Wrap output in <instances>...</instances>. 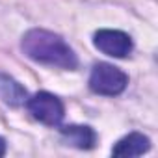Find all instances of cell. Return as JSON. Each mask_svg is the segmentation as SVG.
<instances>
[{
  "instance_id": "cell-5",
  "label": "cell",
  "mask_w": 158,
  "mask_h": 158,
  "mask_svg": "<svg viewBox=\"0 0 158 158\" xmlns=\"http://www.w3.org/2000/svg\"><path fill=\"white\" fill-rule=\"evenodd\" d=\"M60 136L63 139V143L76 147V149H93L97 143V132L88 127V125H67L60 128Z\"/></svg>"
},
{
  "instance_id": "cell-3",
  "label": "cell",
  "mask_w": 158,
  "mask_h": 158,
  "mask_svg": "<svg viewBox=\"0 0 158 158\" xmlns=\"http://www.w3.org/2000/svg\"><path fill=\"white\" fill-rule=\"evenodd\" d=\"M26 108L34 119L48 127H58L65 115L63 102L48 91H39L34 97H30L26 101Z\"/></svg>"
},
{
  "instance_id": "cell-2",
  "label": "cell",
  "mask_w": 158,
  "mask_h": 158,
  "mask_svg": "<svg viewBox=\"0 0 158 158\" xmlns=\"http://www.w3.org/2000/svg\"><path fill=\"white\" fill-rule=\"evenodd\" d=\"M128 76L112 63H97L89 74V89L97 95L115 97L125 91Z\"/></svg>"
},
{
  "instance_id": "cell-1",
  "label": "cell",
  "mask_w": 158,
  "mask_h": 158,
  "mask_svg": "<svg viewBox=\"0 0 158 158\" xmlns=\"http://www.w3.org/2000/svg\"><path fill=\"white\" fill-rule=\"evenodd\" d=\"M21 48L30 60L43 65L60 67L67 71H73L78 67V58L74 50L63 41V37L43 28L28 30L23 35Z\"/></svg>"
},
{
  "instance_id": "cell-6",
  "label": "cell",
  "mask_w": 158,
  "mask_h": 158,
  "mask_svg": "<svg viewBox=\"0 0 158 158\" xmlns=\"http://www.w3.org/2000/svg\"><path fill=\"white\" fill-rule=\"evenodd\" d=\"M151 149V139L139 132H130L128 136L121 138L114 149H112V156L117 158H130V156H141Z\"/></svg>"
},
{
  "instance_id": "cell-8",
  "label": "cell",
  "mask_w": 158,
  "mask_h": 158,
  "mask_svg": "<svg viewBox=\"0 0 158 158\" xmlns=\"http://www.w3.org/2000/svg\"><path fill=\"white\" fill-rule=\"evenodd\" d=\"M6 154V141L0 138V156H4Z\"/></svg>"
},
{
  "instance_id": "cell-4",
  "label": "cell",
  "mask_w": 158,
  "mask_h": 158,
  "mask_svg": "<svg viewBox=\"0 0 158 158\" xmlns=\"http://www.w3.org/2000/svg\"><path fill=\"white\" fill-rule=\"evenodd\" d=\"M93 45L106 56L112 58H127L132 52V39L128 34L121 30H99L93 35Z\"/></svg>"
},
{
  "instance_id": "cell-7",
  "label": "cell",
  "mask_w": 158,
  "mask_h": 158,
  "mask_svg": "<svg viewBox=\"0 0 158 158\" xmlns=\"http://www.w3.org/2000/svg\"><path fill=\"white\" fill-rule=\"evenodd\" d=\"M0 99L13 108H19L23 104H26L28 93L15 78H11L8 74H0Z\"/></svg>"
}]
</instances>
